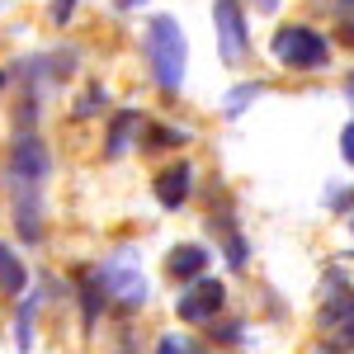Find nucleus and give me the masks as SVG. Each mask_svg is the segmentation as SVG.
Returning <instances> with one entry per match:
<instances>
[{"label": "nucleus", "instance_id": "obj_1", "mask_svg": "<svg viewBox=\"0 0 354 354\" xmlns=\"http://www.w3.org/2000/svg\"><path fill=\"white\" fill-rule=\"evenodd\" d=\"M147 57H151V71H156L161 90H180L189 48H185V28L175 24L170 15H156L151 19V28H147Z\"/></svg>", "mask_w": 354, "mask_h": 354}, {"label": "nucleus", "instance_id": "obj_2", "mask_svg": "<svg viewBox=\"0 0 354 354\" xmlns=\"http://www.w3.org/2000/svg\"><path fill=\"white\" fill-rule=\"evenodd\" d=\"M270 48H274V57H279L283 66H293V71H322V66L330 62V43L317 33V28H307V24L279 28Z\"/></svg>", "mask_w": 354, "mask_h": 354}, {"label": "nucleus", "instance_id": "obj_3", "mask_svg": "<svg viewBox=\"0 0 354 354\" xmlns=\"http://www.w3.org/2000/svg\"><path fill=\"white\" fill-rule=\"evenodd\" d=\"M213 24H218V48L227 66H241L245 62V15L236 0H213Z\"/></svg>", "mask_w": 354, "mask_h": 354}, {"label": "nucleus", "instance_id": "obj_4", "mask_svg": "<svg viewBox=\"0 0 354 354\" xmlns=\"http://www.w3.org/2000/svg\"><path fill=\"white\" fill-rule=\"evenodd\" d=\"M222 302H227V288L218 279H198L189 293H180L175 312H180V322H208V317L222 312Z\"/></svg>", "mask_w": 354, "mask_h": 354}, {"label": "nucleus", "instance_id": "obj_5", "mask_svg": "<svg viewBox=\"0 0 354 354\" xmlns=\"http://www.w3.org/2000/svg\"><path fill=\"white\" fill-rule=\"evenodd\" d=\"M104 288L109 293H118L123 302H147V274H137V270H128L123 260H109L104 265Z\"/></svg>", "mask_w": 354, "mask_h": 354}, {"label": "nucleus", "instance_id": "obj_6", "mask_svg": "<svg viewBox=\"0 0 354 354\" xmlns=\"http://www.w3.org/2000/svg\"><path fill=\"white\" fill-rule=\"evenodd\" d=\"M322 326L340 340V345H354V293H335L322 312Z\"/></svg>", "mask_w": 354, "mask_h": 354}, {"label": "nucleus", "instance_id": "obj_7", "mask_svg": "<svg viewBox=\"0 0 354 354\" xmlns=\"http://www.w3.org/2000/svg\"><path fill=\"white\" fill-rule=\"evenodd\" d=\"M10 161H15V175H28V180H43L48 175V151H43L38 137H19Z\"/></svg>", "mask_w": 354, "mask_h": 354}, {"label": "nucleus", "instance_id": "obj_8", "mask_svg": "<svg viewBox=\"0 0 354 354\" xmlns=\"http://www.w3.org/2000/svg\"><path fill=\"white\" fill-rule=\"evenodd\" d=\"M189 165H170V170H161V180H156V198H161V208H180L185 198H189Z\"/></svg>", "mask_w": 354, "mask_h": 354}, {"label": "nucleus", "instance_id": "obj_9", "mask_svg": "<svg viewBox=\"0 0 354 354\" xmlns=\"http://www.w3.org/2000/svg\"><path fill=\"white\" fill-rule=\"evenodd\" d=\"M203 265H208V250L203 245H175L170 250V274L175 279H198Z\"/></svg>", "mask_w": 354, "mask_h": 354}, {"label": "nucleus", "instance_id": "obj_10", "mask_svg": "<svg viewBox=\"0 0 354 354\" xmlns=\"http://www.w3.org/2000/svg\"><path fill=\"white\" fill-rule=\"evenodd\" d=\"M0 288H5V293H19V288H24V265L10 255L5 241H0Z\"/></svg>", "mask_w": 354, "mask_h": 354}, {"label": "nucleus", "instance_id": "obj_11", "mask_svg": "<svg viewBox=\"0 0 354 354\" xmlns=\"http://www.w3.org/2000/svg\"><path fill=\"white\" fill-rule=\"evenodd\" d=\"M142 128V118L137 113H123L118 123H113V133H109V156H118V151H128V142H133V133Z\"/></svg>", "mask_w": 354, "mask_h": 354}, {"label": "nucleus", "instance_id": "obj_12", "mask_svg": "<svg viewBox=\"0 0 354 354\" xmlns=\"http://www.w3.org/2000/svg\"><path fill=\"white\" fill-rule=\"evenodd\" d=\"M250 100H260V85H255V81L236 85V90L227 95V118H236V113H245V109H250Z\"/></svg>", "mask_w": 354, "mask_h": 354}, {"label": "nucleus", "instance_id": "obj_13", "mask_svg": "<svg viewBox=\"0 0 354 354\" xmlns=\"http://www.w3.org/2000/svg\"><path fill=\"white\" fill-rule=\"evenodd\" d=\"M156 354H198V350H194L185 335H165L161 345H156Z\"/></svg>", "mask_w": 354, "mask_h": 354}, {"label": "nucleus", "instance_id": "obj_14", "mask_svg": "<svg viewBox=\"0 0 354 354\" xmlns=\"http://www.w3.org/2000/svg\"><path fill=\"white\" fill-rule=\"evenodd\" d=\"M340 156L354 165V123H345V133H340Z\"/></svg>", "mask_w": 354, "mask_h": 354}, {"label": "nucleus", "instance_id": "obj_15", "mask_svg": "<svg viewBox=\"0 0 354 354\" xmlns=\"http://www.w3.org/2000/svg\"><path fill=\"white\" fill-rule=\"evenodd\" d=\"M345 95H350V100H354V76H350V85H345Z\"/></svg>", "mask_w": 354, "mask_h": 354}, {"label": "nucleus", "instance_id": "obj_16", "mask_svg": "<svg viewBox=\"0 0 354 354\" xmlns=\"http://www.w3.org/2000/svg\"><path fill=\"white\" fill-rule=\"evenodd\" d=\"M0 85H5V76H0Z\"/></svg>", "mask_w": 354, "mask_h": 354}]
</instances>
